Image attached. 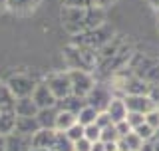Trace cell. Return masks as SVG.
Returning a JSON list of instances; mask_svg holds the SVG:
<instances>
[{"label": "cell", "instance_id": "obj_13", "mask_svg": "<svg viewBox=\"0 0 159 151\" xmlns=\"http://www.w3.org/2000/svg\"><path fill=\"white\" fill-rule=\"evenodd\" d=\"M56 129H46L40 127L36 133L32 135V147H40V149H52L54 141H56Z\"/></svg>", "mask_w": 159, "mask_h": 151}, {"label": "cell", "instance_id": "obj_14", "mask_svg": "<svg viewBox=\"0 0 159 151\" xmlns=\"http://www.w3.org/2000/svg\"><path fill=\"white\" fill-rule=\"evenodd\" d=\"M14 112H16V115H20V117H36L38 105L34 103L32 95H26V98H16Z\"/></svg>", "mask_w": 159, "mask_h": 151}, {"label": "cell", "instance_id": "obj_43", "mask_svg": "<svg viewBox=\"0 0 159 151\" xmlns=\"http://www.w3.org/2000/svg\"><path fill=\"white\" fill-rule=\"evenodd\" d=\"M30 151H54V149H40V147H32Z\"/></svg>", "mask_w": 159, "mask_h": 151}, {"label": "cell", "instance_id": "obj_40", "mask_svg": "<svg viewBox=\"0 0 159 151\" xmlns=\"http://www.w3.org/2000/svg\"><path fill=\"white\" fill-rule=\"evenodd\" d=\"M147 4H149V6H151V8L159 14V0H147Z\"/></svg>", "mask_w": 159, "mask_h": 151}, {"label": "cell", "instance_id": "obj_34", "mask_svg": "<svg viewBox=\"0 0 159 151\" xmlns=\"http://www.w3.org/2000/svg\"><path fill=\"white\" fill-rule=\"evenodd\" d=\"M149 98H151L153 102H155L157 109H159V82L151 84V88H149Z\"/></svg>", "mask_w": 159, "mask_h": 151}, {"label": "cell", "instance_id": "obj_16", "mask_svg": "<svg viewBox=\"0 0 159 151\" xmlns=\"http://www.w3.org/2000/svg\"><path fill=\"white\" fill-rule=\"evenodd\" d=\"M58 108L60 109H66V112H72V113H80V109L86 105V98H80V95L76 94H70L66 95V98H62V99H58Z\"/></svg>", "mask_w": 159, "mask_h": 151}, {"label": "cell", "instance_id": "obj_42", "mask_svg": "<svg viewBox=\"0 0 159 151\" xmlns=\"http://www.w3.org/2000/svg\"><path fill=\"white\" fill-rule=\"evenodd\" d=\"M153 141H159V127L155 129V135H153Z\"/></svg>", "mask_w": 159, "mask_h": 151}, {"label": "cell", "instance_id": "obj_18", "mask_svg": "<svg viewBox=\"0 0 159 151\" xmlns=\"http://www.w3.org/2000/svg\"><path fill=\"white\" fill-rule=\"evenodd\" d=\"M141 145H143V139L139 137L135 131H131V133H127V135H123V137L117 139V149L119 151H139Z\"/></svg>", "mask_w": 159, "mask_h": 151}, {"label": "cell", "instance_id": "obj_45", "mask_svg": "<svg viewBox=\"0 0 159 151\" xmlns=\"http://www.w3.org/2000/svg\"><path fill=\"white\" fill-rule=\"evenodd\" d=\"M2 8H6V0H0V10Z\"/></svg>", "mask_w": 159, "mask_h": 151}, {"label": "cell", "instance_id": "obj_29", "mask_svg": "<svg viewBox=\"0 0 159 151\" xmlns=\"http://www.w3.org/2000/svg\"><path fill=\"white\" fill-rule=\"evenodd\" d=\"M127 123L131 125V129H135L137 125H141L143 121H145V115L143 113H137V112H127Z\"/></svg>", "mask_w": 159, "mask_h": 151}, {"label": "cell", "instance_id": "obj_19", "mask_svg": "<svg viewBox=\"0 0 159 151\" xmlns=\"http://www.w3.org/2000/svg\"><path fill=\"white\" fill-rule=\"evenodd\" d=\"M16 95L8 88L6 82H0V112H14Z\"/></svg>", "mask_w": 159, "mask_h": 151}, {"label": "cell", "instance_id": "obj_5", "mask_svg": "<svg viewBox=\"0 0 159 151\" xmlns=\"http://www.w3.org/2000/svg\"><path fill=\"white\" fill-rule=\"evenodd\" d=\"M68 76H70V84H72V94L80 95V98H86L96 85L92 72H86V70H68Z\"/></svg>", "mask_w": 159, "mask_h": 151}, {"label": "cell", "instance_id": "obj_27", "mask_svg": "<svg viewBox=\"0 0 159 151\" xmlns=\"http://www.w3.org/2000/svg\"><path fill=\"white\" fill-rule=\"evenodd\" d=\"M133 131H135V133L139 135V137L143 139V141H151V139H153V135H155V129H153L149 123H145V121H143L141 125H137V127L133 129Z\"/></svg>", "mask_w": 159, "mask_h": 151}, {"label": "cell", "instance_id": "obj_41", "mask_svg": "<svg viewBox=\"0 0 159 151\" xmlns=\"http://www.w3.org/2000/svg\"><path fill=\"white\" fill-rule=\"evenodd\" d=\"M0 151H6V135H0Z\"/></svg>", "mask_w": 159, "mask_h": 151}, {"label": "cell", "instance_id": "obj_32", "mask_svg": "<svg viewBox=\"0 0 159 151\" xmlns=\"http://www.w3.org/2000/svg\"><path fill=\"white\" fill-rule=\"evenodd\" d=\"M116 127H117V133H119V137H123V135H127V133H131V131H133V129H131V125L127 123V119H123V121L116 123Z\"/></svg>", "mask_w": 159, "mask_h": 151}, {"label": "cell", "instance_id": "obj_1", "mask_svg": "<svg viewBox=\"0 0 159 151\" xmlns=\"http://www.w3.org/2000/svg\"><path fill=\"white\" fill-rule=\"evenodd\" d=\"M60 20L64 30L76 36L106 22V10L98 6H62Z\"/></svg>", "mask_w": 159, "mask_h": 151}, {"label": "cell", "instance_id": "obj_25", "mask_svg": "<svg viewBox=\"0 0 159 151\" xmlns=\"http://www.w3.org/2000/svg\"><path fill=\"white\" fill-rule=\"evenodd\" d=\"M117 139H119V133H117L116 123H109L107 127H102V135H99V141L109 143V141H117Z\"/></svg>", "mask_w": 159, "mask_h": 151}, {"label": "cell", "instance_id": "obj_20", "mask_svg": "<svg viewBox=\"0 0 159 151\" xmlns=\"http://www.w3.org/2000/svg\"><path fill=\"white\" fill-rule=\"evenodd\" d=\"M38 129H40V123L36 117H20V115H16V129L14 131L24 135H34Z\"/></svg>", "mask_w": 159, "mask_h": 151}, {"label": "cell", "instance_id": "obj_28", "mask_svg": "<svg viewBox=\"0 0 159 151\" xmlns=\"http://www.w3.org/2000/svg\"><path fill=\"white\" fill-rule=\"evenodd\" d=\"M66 135L72 139V141H78V139H82V137H84V125L76 121V123H74L72 127L66 131Z\"/></svg>", "mask_w": 159, "mask_h": 151}, {"label": "cell", "instance_id": "obj_7", "mask_svg": "<svg viewBox=\"0 0 159 151\" xmlns=\"http://www.w3.org/2000/svg\"><path fill=\"white\" fill-rule=\"evenodd\" d=\"M44 82L48 84V88L52 89V94L56 95V99H62L66 95L72 94V84H70L68 72H52L44 78Z\"/></svg>", "mask_w": 159, "mask_h": 151}, {"label": "cell", "instance_id": "obj_22", "mask_svg": "<svg viewBox=\"0 0 159 151\" xmlns=\"http://www.w3.org/2000/svg\"><path fill=\"white\" fill-rule=\"evenodd\" d=\"M16 129V112H0V135H8Z\"/></svg>", "mask_w": 159, "mask_h": 151}, {"label": "cell", "instance_id": "obj_31", "mask_svg": "<svg viewBox=\"0 0 159 151\" xmlns=\"http://www.w3.org/2000/svg\"><path fill=\"white\" fill-rule=\"evenodd\" d=\"M92 141L86 137H82V139H78V141H74V151H92Z\"/></svg>", "mask_w": 159, "mask_h": 151}, {"label": "cell", "instance_id": "obj_6", "mask_svg": "<svg viewBox=\"0 0 159 151\" xmlns=\"http://www.w3.org/2000/svg\"><path fill=\"white\" fill-rule=\"evenodd\" d=\"M113 94H111V85H106V84H98L92 88V92L86 95V103H89L92 108H96L98 112H106L109 102H111Z\"/></svg>", "mask_w": 159, "mask_h": 151}, {"label": "cell", "instance_id": "obj_23", "mask_svg": "<svg viewBox=\"0 0 159 151\" xmlns=\"http://www.w3.org/2000/svg\"><path fill=\"white\" fill-rule=\"evenodd\" d=\"M98 109L96 108H92L89 103H86L82 109H80V113L76 115L78 117V123H82V125H89V123H96V117H98Z\"/></svg>", "mask_w": 159, "mask_h": 151}, {"label": "cell", "instance_id": "obj_11", "mask_svg": "<svg viewBox=\"0 0 159 151\" xmlns=\"http://www.w3.org/2000/svg\"><path fill=\"white\" fill-rule=\"evenodd\" d=\"M32 149V135L12 131L6 135V151H30Z\"/></svg>", "mask_w": 159, "mask_h": 151}, {"label": "cell", "instance_id": "obj_37", "mask_svg": "<svg viewBox=\"0 0 159 151\" xmlns=\"http://www.w3.org/2000/svg\"><path fill=\"white\" fill-rule=\"evenodd\" d=\"M103 143V141H102ZM103 147H106V151H119L117 149V141H109V143H103Z\"/></svg>", "mask_w": 159, "mask_h": 151}, {"label": "cell", "instance_id": "obj_4", "mask_svg": "<svg viewBox=\"0 0 159 151\" xmlns=\"http://www.w3.org/2000/svg\"><path fill=\"white\" fill-rule=\"evenodd\" d=\"M116 36V32H113V28L109 26V24H99V26L88 30V32H82V34H76L74 36V44H82V46H88L92 50H98L102 46H106V44Z\"/></svg>", "mask_w": 159, "mask_h": 151}, {"label": "cell", "instance_id": "obj_9", "mask_svg": "<svg viewBox=\"0 0 159 151\" xmlns=\"http://www.w3.org/2000/svg\"><path fill=\"white\" fill-rule=\"evenodd\" d=\"M123 99H125L127 112H137V113L147 115L149 112H153L157 108L155 102L149 98V94L147 95H123Z\"/></svg>", "mask_w": 159, "mask_h": 151}, {"label": "cell", "instance_id": "obj_35", "mask_svg": "<svg viewBox=\"0 0 159 151\" xmlns=\"http://www.w3.org/2000/svg\"><path fill=\"white\" fill-rule=\"evenodd\" d=\"M62 6H92L89 0H62Z\"/></svg>", "mask_w": 159, "mask_h": 151}, {"label": "cell", "instance_id": "obj_38", "mask_svg": "<svg viewBox=\"0 0 159 151\" xmlns=\"http://www.w3.org/2000/svg\"><path fill=\"white\" fill-rule=\"evenodd\" d=\"M139 151H153V139L151 141H143V145H141Z\"/></svg>", "mask_w": 159, "mask_h": 151}, {"label": "cell", "instance_id": "obj_17", "mask_svg": "<svg viewBox=\"0 0 159 151\" xmlns=\"http://www.w3.org/2000/svg\"><path fill=\"white\" fill-rule=\"evenodd\" d=\"M40 0H6V8L14 14H28L38 8Z\"/></svg>", "mask_w": 159, "mask_h": 151}, {"label": "cell", "instance_id": "obj_10", "mask_svg": "<svg viewBox=\"0 0 159 151\" xmlns=\"http://www.w3.org/2000/svg\"><path fill=\"white\" fill-rule=\"evenodd\" d=\"M32 99H34V103L38 105V109H42V108H52V105L58 103L56 95L52 94V89L48 88L46 82H38V84H36V88H34V92H32Z\"/></svg>", "mask_w": 159, "mask_h": 151}, {"label": "cell", "instance_id": "obj_33", "mask_svg": "<svg viewBox=\"0 0 159 151\" xmlns=\"http://www.w3.org/2000/svg\"><path fill=\"white\" fill-rule=\"evenodd\" d=\"M96 123L99 125V127H107V125H109V123H113V121H111V117H109L106 112H99V113H98V117H96Z\"/></svg>", "mask_w": 159, "mask_h": 151}, {"label": "cell", "instance_id": "obj_12", "mask_svg": "<svg viewBox=\"0 0 159 151\" xmlns=\"http://www.w3.org/2000/svg\"><path fill=\"white\" fill-rule=\"evenodd\" d=\"M106 113L111 117L113 123H119L123 121V119L127 117V105H125V99H123V95H113L111 102H109Z\"/></svg>", "mask_w": 159, "mask_h": 151}, {"label": "cell", "instance_id": "obj_3", "mask_svg": "<svg viewBox=\"0 0 159 151\" xmlns=\"http://www.w3.org/2000/svg\"><path fill=\"white\" fill-rule=\"evenodd\" d=\"M127 70L131 74L139 76V78H143L149 84L159 82V60L147 56V54L133 52V56L127 64Z\"/></svg>", "mask_w": 159, "mask_h": 151}, {"label": "cell", "instance_id": "obj_39", "mask_svg": "<svg viewBox=\"0 0 159 151\" xmlns=\"http://www.w3.org/2000/svg\"><path fill=\"white\" fill-rule=\"evenodd\" d=\"M92 151H106V147H103L102 141H96V143L92 145Z\"/></svg>", "mask_w": 159, "mask_h": 151}, {"label": "cell", "instance_id": "obj_24", "mask_svg": "<svg viewBox=\"0 0 159 151\" xmlns=\"http://www.w3.org/2000/svg\"><path fill=\"white\" fill-rule=\"evenodd\" d=\"M52 149L54 151H74V141L66 135V131H58Z\"/></svg>", "mask_w": 159, "mask_h": 151}, {"label": "cell", "instance_id": "obj_15", "mask_svg": "<svg viewBox=\"0 0 159 151\" xmlns=\"http://www.w3.org/2000/svg\"><path fill=\"white\" fill-rule=\"evenodd\" d=\"M58 105H52V108H42L38 109L36 119L40 123V127H46V129H56V119H58Z\"/></svg>", "mask_w": 159, "mask_h": 151}, {"label": "cell", "instance_id": "obj_26", "mask_svg": "<svg viewBox=\"0 0 159 151\" xmlns=\"http://www.w3.org/2000/svg\"><path fill=\"white\" fill-rule=\"evenodd\" d=\"M99 135H102V127L98 123H89V125H84V137L89 139L92 143L99 141Z\"/></svg>", "mask_w": 159, "mask_h": 151}, {"label": "cell", "instance_id": "obj_8", "mask_svg": "<svg viewBox=\"0 0 159 151\" xmlns=\"http://www.w3.org/2000/svg\"><path fill=\"white\" fill-rule=\"evenodd\" d=\"M8 88L12 89V94L16 98H26V95H32L34 88H36V80L32 76H26V74H14L6 80Z\"/></svg>", "mask_w": 159, "mask_h": 151}, {"label": "cell", "instance_id": "obj_44", "mask_svg": "<svg viewBox=\"0 0 159 151\" xmlns=\"http://www.w3.org/2000/svg\"><path fill=\"white\" fill-rule=\"evenodd\" d=\"M153 151H159V141H153Z\"/></svg>", "mask_w": 159, "mask_h": 151}, {"label": "cell", "instance_id": "obj_36", "mask_svg": "<svg viewBox=\"0 0 159 151\" xmlns=\"http://www.w3.org/2000/svg\"><path fill=\"white\" fill-rule=\"evenodd\" d=\"M113 2H116V0H89L92 6H98V8H103V10H107Z\"/></svg>", "mask_w": 159, "mask_h": 151}, {"label": "cell", "instance_id": "obj_21", "mask_svg": "<svg viewBox=\"0 0 159 151\" xmlns=\"http://www.w3.org/2000/svg\"><path fill=\"white\" fill-rule=\"evenodd\" d=\"M76 121H78L76 113L66 112V109H60V112H58V119H56V131H68Z\"/></svg>", "mask_w": 159, "mask_h": 151}, {"label": "cell", "instance_id": "obj_30", "mask_svg": "<svg viewBox=\"0 0 159 151\" xmlns=\"http://www.w3.org/2000/svg\"><path fill=\"white\" fill-rule=\"evenodd\" d=\"M145 123H149L153 129H157V127H159V109H157V108L145 115Z\"/></svg>", "mask_w": 159, "mask_h": 151}, {"label": "cell", "instance_id": "obj_2", "mask_svg": "<svg viewBox=\"0 0 159 151\" xmlns=\"http://www.w3.org/2000/svg\"><path fill=\"white\" fill-rule=\"evenodd\" d=\"M64 62H66L68 70H86V72H93L96 70V50L82 46V44H70L64 48Z\"/></svg>", "mask_w": 159, "mask_h": 151}]
</instances>
